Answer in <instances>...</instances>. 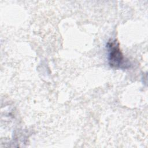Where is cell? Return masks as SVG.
I'll return each mask as SVG.
<instances>
[{
    "mask_svg": "<svg viewBox=\"0 0 148 148\" xmlns=\"http://www.w3.org/2000/svg\"><path fill=\"white\" fill-rule=\"evenodd\" d=\"M107 48L109 65L114 68H127L129 64H127L117 41L114 40L108 42Z\"/></svg>",
    "mask_w": 148,
    "mask_h": 148,
    "instance_id": "cell-1",
    "label": "cell"
}]
</instances>
